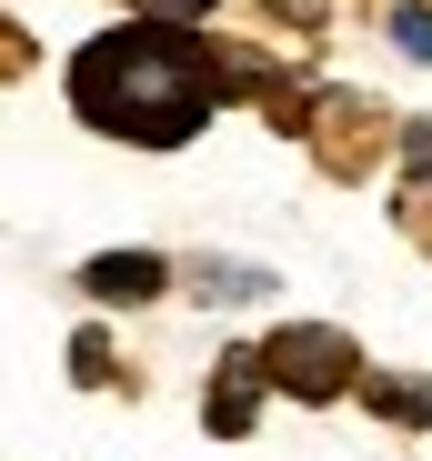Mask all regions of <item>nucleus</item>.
I'll return each instance as SVG.
<instances>
[{"label": "nucleus", "instance_id": "f257e3e1", "mask_svg": "<svg viewBox=\"0 0 432 461\" xmlns=\"http://www.w3.org/2000/svg\"><path fill=\"white\" fill-rule=\"evenodd\" d=\"M70 101H81V121L111 131V140L181 150L211 121V101H222V60L191 50L161 21H131V31H101L81 60H70Z\"/></svg>", "mask_w": 432, "mask_h": 461}, {"label": "nucleus", "instance_id": "0eeeda50", "mask_svg": "<svg viewBox=\"0 0 432 461\" xmlns=\"http://www.w3.org/2000/svg\"><path fill=\"white\" fill-rule=\"evenodd\" d=\"M131 11H141V21H161V31H201L222 0H131Z\"/></svg>", "mask_w": 432, "mask_h": 461}, {"label": "nucleus", "instance_id": "7ed1b4c3", "mask_svg": "<svg viewBox=\"0 0 432 461\" xmlns=\"http://www.w3.org/2000/svg\"><path fill=\"white\" fill-rule=\"evenodd\" d=\"M262 351H222V371H211V402H201V421L222 431V441H242L252 431V411H262Z\"/></svg>", "mask_w": 432, "mask_h": 461}, {"label": "nucleus", "instance_id": "9d476101", "mask_svg": "<svg viewBox=\"0 0 432 461\" xmlns=\"http://www.w3.org/2000/svg\"><path fill=\"white\" fill-rule=\"evenodd\" d=\"M271 11H281V21H292V11H302V21H312V11H322V0H271Z\"/></svg>", "mask_w": 432, "mask_h": 461}, {"label": "nucleus", "instance_id": "f03ea898", "mask_svg": "<svg viewBox=\"0 0 432 461\" xmlns=\"http://www.w3.org/2000/svg\"><path fill=\"white\" fill-rule=\"evenodd\" d=\"M262 381L292 392V402H342V392H363V351H352L332 321H281L262 341Z\"/></svg>", "mask_w": 432, "mask_h": 461}, {"label": "nucleus", "instance_id": "39448f33", "mask_svg": "<svg viewBox=\"0 0 432 461\" xmlns=\"http://www.w3.org/2000/svg\"><path fill=\"white\" fill-rule=\"evenodd\" d=\"M363 402H372V411H392V421H412V431H422V421H432V381H422V371H392V381H363Z\"/></svg>", "mask_w": 432, "mask_h": 461}, {"label": "nucleus", "instance_id": "1a4fd4ad", "mask_svg": "<svg viewBox=\"0 0 432 461\" xmlns=\"http://www.w3.org/2000/svg\"><path fill=\"white\" fill-rule=\"evenodd\" d=\"M70 371L101 381V371H111V341H101V331H81V341H70Z\"/></svg>", "mask_w": 432, "mask_h": 461}, {"label": "nucleus", "instance_id": "20e7f679", "mask_svg": "<svg viewBox=\"0 0 432 461\" xmlns=\"http://www.w3.org/2000/svg\"><path fill=\"white\" fill-rule=\"evenodd\" d=\"M161 281H171V271H161L152 251H101V261H81V291H91V301H161Z\"/></svg>", "mask_w": 432, "mask_h": 461}, {"label": "nucleus", "instance_id": "423d86ee", "mask_svg": "<svg viewBox=\"0 0 432 461\" xmlns=\"http://www.w3.org/2000/svg\"><path fill=\"white\" fill-rule=\"evenodd\" d=\"M201 291H211V301H262V291H271V271H242V261H211V271H201Z\"/></svg>", "mask_w": 432, "mask_h": 461}, {"label": "nucleus", "instance_id": "6e6552de", "mask_svg": "<svg viewBox=\"0 0 432 461\" xmlns=\"http://www.w3.org/2000/svg\"><path fill=\"white\" fill-rule=\"evenodd\" d=\"M392 50H412V60H432V11H392Z\"/></svg>", "mask_w": 432, "mask_h": 461}]
</instances>
